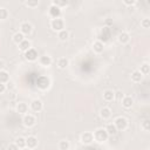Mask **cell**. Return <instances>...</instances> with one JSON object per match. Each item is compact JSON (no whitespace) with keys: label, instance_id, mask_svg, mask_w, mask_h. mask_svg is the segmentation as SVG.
Segmentation results:
<instances>
[{"label":"cell","instance_id":"15","mask_svg":"<svg viewBox=\"0 0 150 150\" xmlns=\"http://www.w3.org/2000/svg\"><path fill=\"white\" fill-rule=\"evenodd\" d=\"M103 49H104V43H103V42H101L100 40L94 41V43H93V50H94L95 53L101 54V53L103 52Z\"/></svg>","mask_w":150,"mask_h":150},{"label":"cell","instance_id":"22","mask_svg":"<svg viewBox=\"0 0 150 150\" xmlns=\"http://www.w3.org/2000/svg\"><path fill=\"white\" fill-rule=\"evenodd\" d=\"M104 129H105V131H107V134H108L109 136H110V135H111V136H112V135H116L117 131H118V130L116 129V127L114 125V123H109V124H107V127H105Z\"/></svg>","mask_w":150,"mask_h":150},{"label":"cell","instance_id":"11","mask_svg":"<svg viewBox=\"0 0 150 150\" xmlns=\"http://www.w3.org/2000/svg\"><path fill=\"white\" fill-rule=\"evenodd\" d=\"M26 146L28 149H34L38 146V138L35 136H28L26 138Z\"/></svg>","mask_w":150,"mask_h":150},{"label":"cell","instance_id":"27","mask_svg":"<svg viewBox=\"0 0 150 150\" xmlns=\"http://www.w3.org/2000/svg\"><path fill=\"white\" fill-rule=\"evenodd\" d=\"M14 143L19 146V149H23V148H26V138L22 137V136H19V137L15 139Z\"/></svg>","mask_w":150,"mask_h":150},{"label":"cell","instance_id":"40","mask_svg":"<svg viewBox=\"0 0 150 150\" xmlns=\"http://www.w3.org/2000/svg\"><path fill=\"white\" fill-rule=\"evenodd\" d=\"M20 150H32V149H28V148H23V149H20Z\"/></svg>","mask_w":150,"mask_h":150},{"label":"cell","instance_id":"39","mask_svg":"<svg viewBox=\"0 0 150 150\" xmlns=\"http://www.w3.org/2000/svg\"><path fill=\"white\" fill-rule=\"evenodd\" d=\"M6 89H7V88H6V84L0 82V94H2V93L6 90Z\"/></svg>","mask_w":150,"mask_h":150},{"label":"cell","instance_id":"25","mask_svg":"<svg viewBox=\"0 0 150 150\" xmlns=\"http://www.w3.org/2000/svg\"><path fill=\"white\" fill-rule=\"evenodd\" d=\"M68 64H69V60H68L67 57H60V59L57 60V67H59L60 69H64Z\"/></svg>","mask_w":150,"mask_h":150},{"label":"cell","instance_id":"5","mask_svg":"<svg viewBox=\"0 0 150 150\" xmlns=\"http://www.w3.org/2000/svg\"><path fill=\"white\" fill-rule=\"evenodd\" d=\"M80 141L82 144H91L94 142V135L91 131H84L80 136Z\"/></svg>","mask_w":150,"mask_h":150},{"label":"cell","instance_id":"10","mask_svg":"<svg viewBox=\"0 0 150 150\" xmlns=\"http://www.w3.org/2000/svg\"><path fill=\"white\" fill-rule=\"evenodd\" d=\"M30 109H32L33 111H35V112L41 111V110L43 109V103H42V101L39 100V98L33 100L32 103H30Z\"/></svg>","mask_w":150,"mask_h":150},{"label":"cell","instance_id":"6","mask_svg":"<svg viewBox=\"0 0 150 150\" xmlns=\"http://www.w3.org/2000/svg\"><path fill=\"white\" fill-rule=\"evenodd\" d=\"M61 13H62V11H61L60 7L54 6V5H50V7H49V9H48V14H49V16H50L52 19H57V18H60V16H61Z\"/></svg>","mask_w":150,"mask_h":150},{"label":"cell","instance_id":"28","mask_svg":"<svg viewBox=\"0 0 150 150\" xmlns=\"http://www.w3.org/2000/svg\"><path fill=\"white\" fill-rule=\"evenodd\" d=\"M70 148V143L67 139H61L59 142V149L60 150H68Z\"/></svg>","mask_w":150,"mask_h":150},{"label":"cell","instance_id":"16","mask_svg":"<svg viewBox=\"0 0 150 150\" xmlns=\"http://www.w3.org/2000/svg\"><path fill=\"white\" fill-rule=\"evenodd\" d=\"M39 62H40L41 66H43V67H48V66L52 64L53 59H52V56H49V55H43V56H41V57L39 59Z\"/></svg>","mask_w":150,"mask_h":150},{"label":"cell","instance_id":"3","mask_svg":"<svg viewBox=\"0 0 150 150\" xmlns=\"http://www.w3.org/2000/svg\"><path fill=\"white\" fill-rule=\"evenodd\" d=\"M128 124H129L128 120H127L125 117H123V116H118V117H116L115 121H114V125L116 127L117 130H122V131L125 130V129L128 128Z\"/></svg>","mask_w":150,"mask_h":150},{"label":"cell","instance_id":"34","mask_svg":"<svg viewBox=\"0 0 150 150\" xmlns=\"http://www.w3.org/2000/svg\"><path fill=\"white\" fill-rule=\"evenodd\" d=\"M141 26L143 28H149L150 27V19L149 18H144L142 21H141Z\"/></svg>","mask_w":150,"mask_h":150},{"label":"cell","instance_id":"4","mask_svg":"<svg viewBox=\"0 0 150 150\" xmlns=\"http://www.w3.org/2000/svg\"><path fill=\"white\" fill-rule=\"evenodd\" d=\"M50 28L55 32H60L62 29H64V21L62 18H57V19H52L50 21Z\"/></svg>","mask_w":150,"mask_h":150},{"label":"cell","instance_id":"38","mask_svg":"<svg viewBox=\"0 0 150 150\" xmlns=\"http://www.w3.org/2000/svg\"><path fill=\"white\" fill-rule=\"evenodd\" d=\"M5 67H6V62H5V60L0 59V70H4Z\"/></svg>","mask_w":150,"mask_h":150},{"label":"cell","instance_id":"21","mask_svg":"<svg viewBox=\"0 0 150 150\" xmlns=\"http://www.w3.org/2000/svg\"><path fill=\"white\" fill-rule=\"evenodd\" d=\"M109 35H110L109 28H108V27H104V28L102 29V34L100 35V39H98V40H100L101 42H103V43H104V42L109 39Z\"/></svg>","mask_w":150,"mask_h":150},{"label":"cell","instance_id":"13","mask_svg":"<svg viewBox=\"0 0 150 150\" xmlns=\"http://www.w3.org/2000/svg\"><path fill=\"white\" fill-rule=\"evenodd\" d=\"M15 110H16V112H19L21 115H26V112L28 111V104L25 102H19L15 107Z\"/></svg>","mask_w":150,"mask_h":150},{"label":"cell","instance_id":"31","mask_svg":"<svg viewBox=\"0 0 150 150\" xmlns=\"http://www.w3.org/2000/svg\"><path fill=\"white\" fill-rule=\"evenodd\" d=\"M8 11L5 7H0V20H6L8 18Z\"/></svg>","mask_w":150,"mask_h":150},{"label":"cell","instance_id":"9","mask_svg":"<svg viewBox=\"0 0 150 150\" xmlns=\"http://www.w3.org/2000/svg\"><path fill=\"white\" fill-rule=\"evenodd\" d=\"M32 30H33V26H32L30 22L25 21V22H22V23L20 25V32H21L23 35H28V34H30Z\"/></svg>","mask_w":150,"mask_h":150},{"label":"cell","instance_id":"35","mask_svg":"<svg viewBox=\"0 0 150 150\" xmlns=\"http://www.w3.org/2000/svg\"><path fill=\"white\" fill-rule=\"evenodd\" d=\"M7 150H20V149L15 143H9L7 146Z\"/></svg>","mask_w":150,"mask_h":150},{"label":"cell","instance_id":"37","mask_svg":"<svg viewBox=\"0 0 150 150\" xmlns=\"http://www.w3.org/2000/svg\"><path fill=\"white\" fill-rule=\"evenodd\" d=\"M6 88H7V89H12V88H14V82L8 81V82L6 83Z\"/></svg>","mask_w":150,"mask_h":150},{"label":"cell","instance_id":"30","mask_svg":"<svg viewBox=\"0 0 150 150\" xmlns=\"http://www.w3.org/2000/svg\"><path fill=\"white\" fill-rule=\"evenodd\" d=\"M25 5L29 8H35L39 6V1L38 0H28V1H25Z\"/></svg>","mask_w":150,"mask_h":150},{"label":"cell","instance_id":"24","mask_svg":"<svg viewBox=\"0 0 150 150\" xmlns=\"http://www.w3.org/2000/svg\"><path fill=\"white\" fill-rule=\"evenodd\" d=\"M12 39H13V41H14L16 45H19L20 42H22V41L25 40V35H23L21 32H16V33L13 35Z\"/></svg>","mask_w":150,"mask_h":150},{"label":"cell","instance_id":"26","mask_svg":"<svg viewBox=\"0 0 150 150\" xmlns=\"http://www.w3.org/2000/svg\"><path fill=\"white\" fill-rule=\"evenodd\" d=\"M8 81H9V74H8V71H6L5 69L4 70H0V82L6 84Z\"/></svg>","mask_w":150,"mask_h":150},{"label":"cell","instance_id":"20","mask_svg":"<svg viewBox=\"0 0 150 150\" xmlns=\"http://www.w3.org/2000/svg\"><path fill=\"white\" fill-rule=\"evenodd\" d=\"M100 116L103 118V120H108L110 116H111V109L109 107H103L101 110H100Z\"/></svg>","mask_w":150,"mask_h":150},{"label":"cell","instance_id":"18","mask_svg":"<svg viewBox=\"0 0 150 150\" xmlns=\"http://www.w3.org/2000/svg\"><path fill=\"white\" fill-rule=\"evenodd\" d=\"M142 79H143V75H142V73H141L138 69H136V70H134V71L131 73V81H132V82L138 83V82L142 81Z\"/></svg>","mask_w":150,"mask_h":150},{"label":"cell","instance_id":"2","mask_svg":"<svg viewBox=\"0 0 150 150\" xmlns=\"http://www.w3.org/2000/svg\"><path fill=\"white\" fill-rule=\"evenodd\" d=\"M36 86H38V88L41 89V90H47V89L50 87V79H49L48 76H45V75L39 76L38 82H36Z\"/></svg>","mask_w":150,"mask_h":150},{"label":"cell","instance_id":"36","mask_svg":"<svg viewBox=\"0 0 150 150\" xmlns=\"http://www.w3.org/2000/svg\"><path fill=\"white\" fill-rule=\"evenodd\" d=\"M123 4L127 6H134V5H136V0H124Z\"/></svg>","mask_w":150,"mask_h":150},{"label":"cell","instance_id":"23","mask_svg":"<svg viewBox=\"0 0 150 150\" xmlns=\"http://www.w3.org/2000/svg\"><path fill=\"white\" fill-rule=\"evenodd\" d=\"M57 36H59V39H60L61 41H67V40L69 39L70 34H69V32H68L67 29H62V30H60V32H59Z\"/></svg>","mask_w":150,"mask_h":150},{"label":"cell","instance_id":"1","mask_svg":"<svg viewBox=\"0 0 150 150\" xmlns=\"http://www.w3.org/2000/svg\"><path fill=\"white\" fill-rule=\"evenodd\" d=\"M93 135H94V141H96L97 143H103V142H105V141L108 139V137H109V135L107 134V131H105L104 128H98V129H96V130L93 132Z\"/></svg>","mask_w":150,"mask_h":150},{"label":"cell","instance_id":"32","mask_svg":"<svg viewBox=\"0 0 150 150\" xmlns=\"http://www.w3.org/2000/svg\"><path fill=\"white\" fill-rule=\"evenodd\" d=\"M52 5H54V6H57V7H66L67 5H68V2L67 1H61V0H54L53 2H52Z\"/></svg>","mask_w":150,"mask_h":150},{"label":"cell","instance_id":"17","mask_svg":"<svg viewBox=\"0 0 150 150\" xmlns=\"http://www.w3.org/2000/svg\"><path fill=\"white\" fill-rule=\"evenodd\" d=\"M103 100L107 102H112L115 100V93L110 89H107L103 91Z\"/></svg>","mask_w":150,"mask_h":150},{"label":"cell","instance_id":"12","mask_svg":"<svg viewBox=\"0 0 150 150\" xmlns=\"http://www.w3.org/2000/svg\"><path fill=\"white\" fill-rule=\"evenodd\" d=\"M117 40H118L120 43L125 45V43H128L130 41V34L128 32H121L118 34V36H117Z\"/></svg>","mask_w":150,"mask_h":150},{"label":"cell","instance_id":"7","mask_svg":"<svg viewBox=\"0 0 150 150\" xmlns=\"http://www.w3.org/2000/svg\"><path fill=\"white\" fill-rule=\"evenodd\" d=\"M35 122H36V120H35L34 115H32V114H26V115L23 116V118H22V123H23V125L27 127V128L33 127V125L35 124Z\"/></svg>","mask_w":150,"mask_h":150},{"label":"cell","instance_id":"14","mask_svg":"<svg viewBox=\"0 0 150 150\" xmlns=\"http://www.w3.org/2000/svg\"><path fill=\"white\" fill-rule=\"evenodd\" d=\"M121 103H122V105H123L125 109H129V108L132 107V104H134V100H132L131 96H123L122 100H121Z\"/></svg>","mask_w":150,"mask_h":150},{"label":"cell","instance_id":"8","mask_svg":"<svg viewBox=\"0 0 150 150\" xmlns=\"http://www.w3.org/2000/svg\"><path fill=\"white\" fill-rule=\"evenodd\" d=\"M23 56H25V59H26L27 61H35V60L38 59L39 55H38V50H36V49H34V48H29L28 50L25 52Z\"/></svg>","mask_w":150,"mask_h":150},{"label":"cell","instance_id":"33","mask_svg":"<svg viewBox=\"0 0 150 150\" xmlns=\"http://www.w3.org/2000/svg\"><path fill=\"white\" fill-rule=\"evenodd\" d=\"M141 128L144 130V131H149L150 130V121L149 120H144L141 124Z\"/></svg>","mask_w":150,"mask_h":150},{"label":"cell","instance_id":"19","mask_svg":"<svg viewBox=\"0 0 150 150\" xmlns=\"http://www.w3.org/2000/svg\"><path fill=\"white\" fill-rule=\"evenodd\" d=\"M29 48H32V42L29 41V40H27V39H25L22 42H20L19 43V49L21 50V52H26V50H28Z\"/></svg>","mask_w":150,"mask_h":150},{"label":"cell","instance_id":"29","mask_svg":"<svg viewBox=\"0 0 150 150\" xmlns=\"http://www.w3.org/2000/svg\"><path fill=\"white\" fill-rule=\"evenodd\" d=\"M138 70L142 73V75H148L149 71H150V66H149V63H143Z\"/></svg>","mask_w":150,"mask_h":150}]
</instances>
